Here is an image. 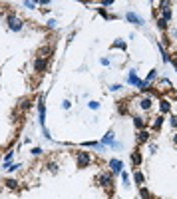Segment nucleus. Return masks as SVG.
I'll return each instance as SVG.
<instances>
[{
  "instance_id": "f257e3e1",
  "label": "nucleus",
  "mask_w": 177,
  "mask_h": 199,
  "mask_svg": "<svg viewBox=\"0 0 177 199\" xmlns=\"http://www.w3.org/2000/svg\"><path fill=\"white\" fill-rule=\"evenodd\" d=\"M76 159H78V167L84 169V167H88V165L92 163V153H90V152H78Z\"/></svg>"
},
{
  "instance_id": "f03ea898",
  "label": "nucleus",
  "mask_w": 177,
  "mask_h": 199,
  "mask_svg": "<svg viewBox=\"0 0 177 199\" xmlns=\"http://www.w3.org/2000/svg\"><path fill=\"white\" fill-rule=\"evenodd\" d=\"M98 183L101 185V187H108V189L111 191V187H114V177H111V173H100L98 175Z\"/></svg>"
},
{
  "instance_id": "7ed1b4c3",
  "label": "nucleus",
  "mask_w": 177,
  "mask_h": 199,
  "mask_svg": "<svg viewBox=\"0 0 177 199\" xmlns=\"http://www.w3.org/2000/svg\"><path fill=\"white\" fill-rule=\"evenodd\" d=\"M22 20H20V18H16V16L14 14H10L8 16V26H10V28H12L14 32H20V30H22Z\"/></svg>"
},
{
  "instance_id": "20e7f679",
  "label": "nucleus",
  "mask_w": 177,
  "mask_h": 199,
  "mask_svg": "<svg viewBox=\"0 0 177 199\" xmlns=\"http://www.w3.org/2000/svg\"><path fill=\"white\" fill-rule=\"evenodd\" d=\"M46 66H48V58H42V56H38L36 58V62H34V70L38 74H42L46 70Z\"/></svg>"
},
{
  "instance_id": "39448f33",
  "label": "nucleus",
  "mask_w": 177,
  "mask_h": 199,
  "mask_svg": "<svg viewBox=\"0 0 177 199\" xmlns=\"http://www.w3.org/2000/svg\"><path fill=\"white\" fill-rule=\"evenodd\" d=\"M135 142H137V146H141V143L149 142V132H147V130H139L137 136H135Z\"/></svg>"
},
{
  "instance_id": "423d86ee",
  "label": "nucleus",
  "mask_w": 177,
  "mask_h": 199,
  "mask_svg": "<svg viewBox=\"0 0 177 199\" xmlns=\"http://www.w3.org/2000/svg\"><path fill=\"white\" fill-rule=\"evenodd\" d=\"M110 165H111V171H114V173H121L123 163H121L120 159H111V161H110Z\"/></svg>"
},
{
  "instance_id": "0eeeda50",
  "label": "nucleus",
  "mask_w": 177,
  "mask_h": 199,
  "mask_svg": "<svg viewBox=\"0 0 177 199\" xmlns=\"http://www.w3.org/2000/svg\"><path fill=\"white\" fill-rule=\"evenodd\" d=\"M125 18L130 20V22H135L137 26H141V24H143V18H141V16H137V14H133V12H127V14H125Z\"/></svg>"
},
{
  "instance_id": "6e6552de",
  "label": "nucleus",
  "mask_w": 177,
  "mask_h": 199,
  "mask_svg": "<svg viewBox=\"0 0 177 199\" xmlns=\"http://www.w3.org/2000/svg\"><path fill=\"white\" fill-rule=\"evenodd\" d=\"M40 122H42V126H44V120H46V106H44V98H40Z\"/></svg>"
},
{
  "instance_id": "1a4fd4ad",
  "label": "nucleus",
  "mask_w": 177,
  "mask_h": 199,
  "mask_svg": "<svg viewBox=\"0 0 177 199\" xmlns=\"http://www.w3.org/2000/svg\"><path fill=\"white\" fill-rule=\"evenodd\" d=\"M104 143H106V146H116V143H114V132H108V133H106Z\"/></svg>"
},
{
  "instance_id": "9d476101",
  "label": "nucleus",
  "mask_w": 177,
  "mask_h": 199,
  "mask_svg": "<svg viewBox=\"0 0 177 199\" xmlns=\"http://www.w3.org/2000/svg\"><path fill=\"white\" fill-rule=\"evenodd\" d=\"M133 123H135V127L137 130H143V127H145V120H143V117H133Z\"/></svg>"
},
{
  "instance_id": "9b49d317",
  "label": "nucleus",
  "mask_w": 177,
  "mask_h": 199,
  "mask_svg": "<svg viewBox=\"0 0 177 199\" xmlns=\"http://www.w3.org/2000/svg\"><path fill=\"white\" fill-rule=\"evenodd\" d=\"M139 107H141V110H149V107H151V100H149V98H143L141 102H139Z\"/></svg>"
},
{
  "instance_id": "f8f14e48",
  "label": "nucleus",
  "mask_w": 177,
  "mask_h": 199,
  "mask_svg": "<svg viewBox=\"0 0 177 199\" xmlns=\"http://www.w3.org/2000/svg\"><path fill=\"white\" fill-rule=\"evenodd\" d=\"M4 183H6V187H8V189H18V181H16V179H6V181H4Z\"/></svg>"
},
{
  "instance_id": "ddd939ff",
  "label": "nucleus",
  "mask_w": 177,
  "mask_h": 199,
  "mask_svg": "<svg viewBox=\"0 0 177 199\" xmlns=\"http://www.w3.org/2000/svg\"><path fill=\"white\" fill-rule=\"evenodd\" d=\"M159 107H161V112H163V114H167V112H169V107H171V104H169L167 100H161V102H159Z\"/></svg>"
},
{
  "instance_id": "4468645a",
  "label": "nucleus",
  "mask_w": 177,
  "mask_h": 199,
  "mask_svg": "<svg viewBox=\"0 0 177 199\" xmlns=\"http://www.w3.org/2000/svg\"><path fill=\"white\" fill-rule=\"evenodd\" d=\"M131 161H133V165H139V163H141V153H139V152H133V153H131Z\"/></svg>"
},
{
  "instance_id": "2eb2a0df",
  "label": "nucleus",
  "mask_w": 177,
  "mask_h": 199,
  "mask_svg": "<svg viewBox=\"0 0 177 199\" xmlns=\"http://www.w3.org/2000/svg\"><path fill=\"white\" fill-rule=\"evenodd\" d=\"M139 195H141V199H151V193H149L145 187H141V189H139Z\"/></svg>"
},
{
  "instance_id": "dca6fc26",
  "label": "nucleus",
  "mask_w": 177,
  "mask_h": 199,
  "mask_svg": "<svg viewBox=\"0 0 177 199\" xmlns=\"http://www.w3.org/2000/svg\"><path fill=\"white\" fill-rule=\"evenodd\" d=\"M133 179H135V183H137V185H141V183H143V173L135 171V173H133Z\"/></svg>"
},
{
  "instance_id": "f3484780",
  "label": "nucleus",
  "mask_w": 177,
  "mask_h": 199,
  "mask_svg": "<svg viewBox=\"0 0 177 199\" xmlns=\"http://www.w3.org/2000/svg\"><path fill=\"white\" fill-rule=\"evenodd\" d=\"M161 123H163V116H157V117H155V123H153V130H159Z\"/></svg>"
},
{
  "instance_id": "a211bd4d",
  "label": "nucleus",
  "mask_w": 177,
  "mask_h": 199,
  "mask_svg": "<svg viewBox=\"0 0 177 199\" xmlns=\"http://www.w3.org/2000/svg\"><path fill=\"white\" fill-rule=\"evenodd\" d=\"M157 26H159V28H161V30H165V28H167V20L159 18V20H157Z\"/></svg>"
},
{
  "instance_id": "6ab92c4d",
  "label": "nucleus",
  "mask_w": 177,
  "mask_h": 199,
  "mask_svg": "<svg viewBox=\"0 0 177 199\" xmlns=\"http://www.w3.org/2000/svg\"><path fill=\"white\" fill-rule=\"evenodd\" d=\"M20 107H22V110H28V107H30V100H24L22 104H20Z\"/></svg>"
},
{
  "instance_id": "aec40b11",
  "label": "nucleus",
  "mask_w": 177,
  "mask_h": 199,
  "mask_svg": "<svg viewBox=\"0 0 177 199\" xmlns=\"http://www.w3.org/2000/svg\"><path fill=\"white\" fill-rule=\"evenodd\" d=\"M90 107H92V110H98L100 104H98V102H90Z\"/></svg>"
},
{
  "instance_id": "412c9836",
  "label": "nucleus",
  "mask_w": 177,
  "mask_h": 199,
  "mask_svg": "<svg viewBox=\"0 0 177 199\" xmlns=\"http://www.w3.org/2000/svg\"><path fill=\"white\" fill-rule=\"evenodd\" d=\"M48 169H50V171H56L58 165H56V163H48Z\"/></svg>"
},
{
  "instance_id": "4be33fe9",
  "label": "nucleus",
  "mask_w": 177,
  "mask_h": 199,
  "mask_svg": "<svg viewBox=\"0 0 177 199\" xmlns=\"http://www.w3.org/2000/svg\"><path fill=\"white\" fill-rule=\"evenodd\" d=\"M114 46H116V48H121V50H123V48H125V44H123V42H120V40H117Z\"/></svg>"
},
{
  "instance_id": "5701e85b",
  "label": "nucleus",
  "mask_w": 177,
  "mask_h": 199,
  "mask_svg": "<svg viewBox=\"0 0 177 199\" xmlns=\"http://www.w3.org/2000/svg\"><path fill=\"white\" fill-rule=\"evenodd\" d=\"M153 78H155V70H151V72L147 74V82H149V80H153Z\"/></svg>"
},
{
  "instance_id": "b1692460",
  "label": "nucleus",
  "mask_w": 177,
  "mask_h": 199,
  "mask_svg": "<svg viewBox=\"0 0 177 199\" xmlns=\"http://www.w3.org/2000/svg\"><path fill=\"white\" fill-rule=\"evenodd\" d=\"M32 153H34V155H40L42 149H40V147H34V149H32Z\"/></svg>"
},
{
  "instance_id": "393cba45",
  "label": "nucleus",
  "mask_w": 177,
  "mask_h": 199,
  "mask_svg": "<svg viewBox=\"0 0 177 199\" xmlns=\"http://www.w3.org/2000/svg\"><path fill=\"white\" fill-rule=\"evenodd\" d=\"M171 126H173V127H177V116H173V117H171Z\"/></svg>"
}]
</instances>
